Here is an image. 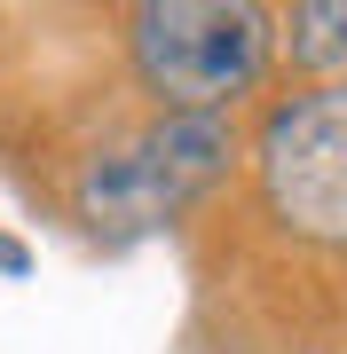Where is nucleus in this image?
<instances>
[{
	"mask_svg": "<svg viewBox=\"0 0 347 354\" xmlns=\"http://www.w3.org/2000/svg\"><path fill=\"white\" fill-rule=\"evenodd\" d=\"M276 64V16L253 0H142L127 8V71L158 111L229 118Z\"/></svg>",
	"mask_w": 347,
	"mask_h": 354,
	"instance_id": "obj_1",
	"label": "nucleus"
},
{
	"mask_svg": "<svg viewBox=\"0 0 347 354\" xmlns=\"http://www.w3.org/2000/svg\"><path fill=\"white\" fill-rule=\"evenodd\" d=\"M253 189L300 244L347 252V79L292 87L253 127Z\"/></svg>",
	"mask_w": 347,
	"mask_h": 354,
	"instance_id": "obj_2",
	"label": "nucleus"
},
{
	"mask_svg": "<svg viewBox=\"0 0 347 354\" xmlns=\"http://www.w3.org/2000/svg\"><path fill=\"white\" fill-rule=\"evenodd\" d=\"M181 205H197V197L181 189L158 158H142L134 142H127V150H95L87 165H79V181H71V213H79V228H95V236H111V244L166 228Z\"/></svg>",
	"mask_w": 347,
	"mask_h": 354,
	"instance_id": "obj_3",
	"label": "nucleus"
},
{
	"mask_svg": "<svg viewBox=\"0 0 347 354\" xmlns=\"http://www.w3.org/2000/svg\"><path fill=\"white\" fill-rule=\"evenodd\" d=\"M134 150L158 158L190 197H206L221 174H237V158H253V142L237 134V118H213V111H158L150 127L134 134Z\"/></svg>",
	"mask_w": 347,
	"mask_h": 354,
	"instance_id": "obj_4",
	"label": "nucleus"
},
{
	"mask_svg": "<svg viewBox=\"0 0 347 354\" xmlns=\"http://www.w3.org/2000/svg\"><path fill=\"white\" fill-rule=\"evenodd\" d=\"M276 48L292 55L300 87L347 79V0H292L276 16Z\"/></svg>",
	"mask_w": 347,
	"mask_h": 354,
	"instance_id": "obj_5",
	"label": "nucleus"
},
{
	"mask_svg": "<svg viewBox=\"0 0 347 354\" xmlns=\"http://www.w3.org/2000/svg\"><path fill=\"white\" fill-rule=\"evenodd\" d=\"M24 268H32V260H24V244H16V236H0V276H24Z\"/></svg>",
	"mask_w": 347,
	"mask_h": 354,
	"instance_id": "obj_6",
	"label": "nucleus"
}]
</instances>
